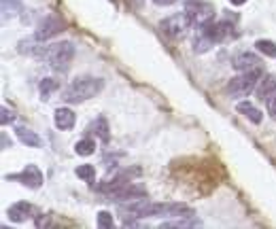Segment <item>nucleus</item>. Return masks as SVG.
Listing matches in <instances>:
<instances>
[{
	"label": "nucleus",
	"instance_id": "a211bd4d",
	"mask_svg": "<svg viewBox=\"0 0 276 229\" xmlns=\"http://www.w3.org/2000/svg\"><path fill=\"white\" fill-rule=\"evenodd\" d=\"M23 11V4L19 0H2V17L4 19H13V17H19Z\"/></svg>",
	"mask_w": 276,
	"mask_h": 229
},
{
	"label": "nucleus",
	"instance_id": "aec40b11",
	"mask_svg": "<svg viewBox=\"0 0 276 229\" xmlns=\"http://www.w3.org/2000/svg\"><path fill=\"white\" fill-rule=\"evenodd\" d=\"M90 132L96 134V136H98L102 142H108V138H110V134H108V123H106L104 117H98V119L90 125Z\"/></svg>",
	"mask_w": 276,
	"mask_h": 229
},
{
	"label": "nucleus",
	"instance_id": "6ab92c4d",
	"mask_svg": "<svg viewBox=\"0 0 276 229\" xmlns=\"http://www.w3.org/2000/svg\"><path fill=\"white\" fill-rule=\"evenodd\" d=\"M75 153L81 155V157L93 155V153H96V140H93V138H81L75 145Z\"/></svg>",
	"mask_w": 276,
	"mask_h": 229
},
{
	"label": "nucleus",
	"instance_id": "f03ea898",
	"mask_svg": "<svg viewBox=\"0 0 276 229\" xmlns=\"http://www.w3.org/2000/svg\"><path fill=\"white\" fill-rule=\"evenodd\" d=\"M262 68H253V70H244L238 76H234L227 83V91L232 98H247L251 91L257 89L259 81H262Z\"/></svg>",
	"mask_w": 276,
	"mask_h": 229
},
{
	"label": "nucleus",
	"instance_id": "bb28decb",
	"mask_svg": "<svg viewBox=\"0 0 276 229\" xmlns=\"http://www.w3.org/2000/svg\"><path fill=\"white\" fill-rule=\"evenodd\" d=\"M266 106H268V113H270L272 119H276V96H272L270 100H268Z\"/></svg>",
	"mask_w": 276,
	"mask_h": 229
},
{
	"label": "nucleus",
	"instance_id": "dca6fc26",
	"mask_svg": "<svg viewBox=\"0 0 276 229\" xmlns=\"http://www.w3.org/2000/svg\"><path fill=\"white\" fill-rule=\"evenodd\" d=\"M15 134H17V138L23 142L26 147H32V149H38L43 145L41 142V136L34 132V130H30V128H26V125H17L15 128Z\"/></svg>",
	"mask_w": 276,
	"mask_h": 229
},
{
	"label": "nucleus",
	"instance_id": "0eeeda50",
	"mask_svg": "<svg viewBox=\"0 0 276 229\" xmlns=\"http://www.w3.org/2000/svg\"><path fill=\"white\" fill-rule=\"evenodd\" d=\"M140 197H147V187L145 185H132V183L108 193L110 202H132V200H140Z\"/></svg>",
	"mask_w": 276,
	"mask_h": 229
},
{
	"label": "nucleus",
	"instance_id": "a878e982",
	"mask_svg": "<svg viewBox=\"0 0 276 229\" xmlns=\"http://www.w3.org/2000/svg\"><path fill=\"white\" fill-rule=\"evenodd\" d=\"M15 121V113L11 108H6V106H2V110H0V123L2 125H11Z\"/></svg>",
	"mask_w": 276,
	"mask_h": 229
},
{
	"label": "nucleus",
	"instance_id": "4468645a",
	"mask_svg": "<svg viewBox=\"0 0 276 229\" xmlns=\"http://www.w3.org/2000/svg\"><path fill=\"white\" fill-rule=\"evenodd\" d=\"M255 96L262 100V102H268L272 96H276V76L274 75H268L266 78H262L255 89Z\"/></svg>",
	"mask_w": 276,
	"mask_h": 229
},
{
	"label": "nucleus",
	"instance_id": "20e7f679",
	"mask_svg": "<svg viewBox=\"0 0 276 229\" xmlns=\"http://www.w3.org/2000/svg\"><path fill=\"white\" fill-rule=\"evenodd\" d=\"M191 26V19H189L187 13H177V15H170V17H166L160 21V30L164 34H168L170 38H181L187 28Z\"/></svg>",
	"mask_w": 276,
	"mask_h": 229
},
{
	"label": "nucleus",
	"instance_id": "2eb2a0df",
	"mask_svg": "<svg viewBox=\"0 0 276 229\" xmlns=\"http://www.w3.org/2000/svg\"><path fill=\"white\" fill-rule=\"evenodd\" d=\"M234 70H238V73H244V70H253V68H259V58L255 53H240L236 55L234 62H232Z\"/></svg>",
	"mask_w": 276,
	"mask_h": 229
},
{
	"label": "nucleus",
	"instance_id": "5701e85b",
	"mask_svg": "<svg viewBox=\"0 0 276 229\" xmlns=\"http://www.w3.org/2000/svg\"><path fill=\"white\" fill-rule=\"evenodd\" d=\"M257 51L264 53L266 58H276V43L274 41H268V38H259V41L255 43Z\"/></svg>",
	"mask_w": 276,
	"mask_h": 229
},
{
	"label": "nucleus",
	"instance_id": "4be33fe9",
	"mask_svg": "<svg viewBox=\"0 0 276 229\" xmlns=\"http://www.w3.org/2000/svg\"><path fill=\"white\" fill-rule=\"evenodd\" d=\"M212 45H215V41H212L208 34L200 32V36H195V41H193V51L195 53H206Z\"/></svg>",
	"mask_w": 276,
	"mask_h": 229
},
{
	"label": "nucleus",
	"instance_id": "39448f33",
	"mask_svg": "<svg viewBox=\"0 0 276 229\" xmlns=\"http://www.w3.org/2000/svg\"><path fill=\"white\" fill-rule=\"evenodd\" d=\"M62 30H66V23L64 19L60 17V15H47V17H43L41 21H38V28L34 36L38 38V41H49V38H53L55 34H60Z\"/></svg>",
	"mask_w": 276,
	"mask_h": 229
},
{
	"label": "nucleus",
	"instance_id": "393cba45",
	"mask_svg": "<svg viewBox=\"0 0 276 229\" xmlns=\"http://www.w3.org/2000/svg\"><path fill=\"white\" fill-rule=\"evenodd\" d=\"M96 223H98L100 229H113L115 227V219H113V215H110L108 210H100Z\"/></svg>",
	"mask_w": 276,
	"mask_h": 229
},
{
	"label": "nucleus",
	"instance_id": "412c9836",
	"mask_svg": "<svg viewBox=\"0 0 276 229\" xmlns=\"http://www.w3.org/2000/svg\"><path fill=\"white\" fill-rule=\"evenodd\" d=\"M60 87V83L55 81V78H43L41 85H38V91H41V100H49L51 98V93Z\"/></svg>",
	"mask_w": 276,
	"mask_h": 229
},
{
	"label": "nucleus",
	"instance_id": "9d476101",
	"mask_svg": "<svg viewBox=\"0 0 276 229\" xmlns=\"http://www.w3.org/2000/svg\"><path fill=\"white\" fill-rule=\"evenodd\" d=\"M75 121H77V115H75L73 108H68V106L55 108V113H53V123H55V128H58V130H62V132L73 130V128H75Z\"/></svg>",
	"mask_w": 276,
	"mask_h": 229
},
{
	"label": "nucleus",
	"instance_id": "c85d7f7f",
	"mask_svg": "<svg viewBox=\"0 0 276 229\" xmlns=\"http://www.w3.org/2000/svg\"><path fill=\"white\" fill-rule=\"evenodd\" d=\"M153 2H155L157 6H170V4H175L177 0H153Z\"/></svg>",
	"mask_w": 276,
	"mask_h": 229
},
{
	"label": "nucleus",
	"instance_id": "ddd939ff",
	"mask_svg": "<svg viewBox=\"0 0 276 229\" xmlns=\"http://www.w3.org/2000/svg\"><path fill=\"white\" fill-rule=\"evenodd\" d=\"M6 215H9V219L13 221V223H23V221H28L30 217H32V204L30 202H17L6 210Z\"/></svg>",
	"mask_w": 276,
	"mask_h": 229
},
{
	"label": "nucleus",
	"instance_id": "f8f14e48",
	"mask_svg": "<svg viewBox=\"0 0 276 229\" xmlns=\"http://www.w3.org/2000/svg\"><path fill=\"white\" fill-rule=\"evenodd\" d=\"M202 221L198 215H183V217H175L172 221H164L160 225L162 229H187V227H200Z\"/></svg>",
	"mask_w": 276,
	"mask_h": 229
},
{
	"label": "nucleus",
	"instance_id": "cd10ccee",
	"mask_svg": "<svg viewBox=\"0 0 276 229\" xmlns=\"http://www.w3.org/2000/svg\"><path fill=\"white\" fill-rule=\"evenodd\" d=\"M34 225H36V227H49L51 221H49V217H47V215H41V217H36Z\"/></svg>",
	"mask_w": 276,
	"mask_h": 229
},
{
	"label": "nucleus",
	"instance_id": "f257e3e1",
	"mask_svg": "<svg viewBox=\"0 0 276 229\" xmlns=\"http://www.w3.org/2000/svg\"><path fill=\"white\" fill-rule=\"evenodd\" d=\"M104 89V78L100 76H79L75 78L68 87L62 91V100L66 104H81L92 98H96L98 93Z\"/></svg>",
	"mask_w": 276,
	"mask_h": 229
},
{
	"label": "nucleus",
	"instance_id": "423d86ee",
	"mask_svg": "<svg viewBox=\"0 0 276 229\" xmlns=\"http://www.w3.org/2000/svg\"><path fill=\"white\" fill-rule=\"evenodd\" d=\"M189 19H191V23H195V26H206V23H210L212 19H215V9H212L210 4L206 2H187V11Z\"/></svg>",
	"mask_w": 276,
	"mask_h": 229
},
{
	"label": "nucleus",
	"instance_id": "7c9ffc66",
	"mask_svg": "<svg viewBox=\"0 0 276 229\" xmlns=\"http://www.w3.org/2000/svg\"><path fill=\"white\" fill-rule=\"evenodd\" d=\"M230 2H232V4H236V6H240V4L247 2V0H230Z\"/></svg>",
	"mask_w": 276,
	"mask_h": 229
},
{
	"label": "nucleus",
	"instance_id": "c756f323",
	"mask_svg": "<svg viewBox=\"0 0 276 229\" xmlns=\"http://www.w3.org/2000/svg\"><path fill=\"white\" fill-rule=\"evenodd\" d=\"M9 145H11L9 136H6V134H2V149H9Z\"/></svg>",
	"mask_w": 276,
	"mask_h": 229
},
{
	"label": "nucleus",
	"instance_id": "7ed1b4c3",
	"mask_svg": "<svg viewBox=\"0 0 276 229\" xmlns=\"http://www.w3.org/2000/svg\"><path fill=\"white\" fill-rule=\"evenodd\" d=\"M75 58V45L70 41H62V43H53L49 45V51H47V64H49L55 73H66L73 64Z\"/></svg>",
	"mask_w": 276,
	"mask_h": 229
},
{
	"label": "nucleus",
	"instance_id": "1a4fd4ad",
	"mask_svg": "<svg viewBox=\"0 0 276 229\" xmlns=\"http://www.w3.org/2000/svg\"><path fill=\"white\" fill-rule=\"evenodd\" d=\"M17 51L21 55H32V58H47V51H49V45H45L43 41H38L36 36H28V38H21L19 45H17Z\"/></svg>",
	"mask_w": 276,
	"mask_h": 229
},
{
	"label": "nucleus",
	"instance_id": "b1692460",
	"mask_svg": "<svg viewBox=\"0 0 276 229\" xmlns=\"http://www.w3.org/2000/svg\"><path fill=\"white\" fill-rule=\"evenodd\" d=\"M75 174L81 178V180H88V183H90V180L96 178V168H93L92 163H81V165H79V168L75 170Z\"/></svg>",
	"mask_w": 276,
	"mask_h": 229
},
{
	"label": "nucleus",
	"instance_id": "6e6552de",
	"mask_svg": "<svg viewBox=\"0 0 276 229\" xmlns=\"http://www.w3.org/2000/svg\"><path fill=\"white\" fill-rule=\"evenodd\" d=\"M6 180H21L26 187L38 189V187L43 185V172L38 170L34 163H28L26 168L19 172V174H9V176H6Z\"/></svg>",
	"mask_w": 276,
	"mask_h": 229
},
{
	"label": "nucleus",
	"instance_id": "9b49d317",
	"mask_svg": "<svg viewBox=\"0 0 276 229\" xmlns=\"http://www.w3.org/2000/svg\"><path fill=\"white\" fill-rule=\"evenodd\" d=\"M202 32L208 34L215 43H221V41H225V38L232 34V26L227 21H219V23L210 21V23H206V26H202Z\"/></svg>",
	"mask_w": 276,
	"mask_h": 229
},
{
	"label": "nucleus",
	"instance_id": "f3484780",
	"mask_svg": "<svg viewBox=\"0 0 276 229\" xmlns=\"http://www.w3.org/2000/svg\"><path fill=\"white\" fill-rule=\"evenodd\" d=\"M236 110L242 115V117H247V119H251L253 123H262V110H259L257 106H253L251 102H238L236 104Z\"/></svg>",
	"mask_w": 276,
	"mask_h": 229
}]
</instances>
